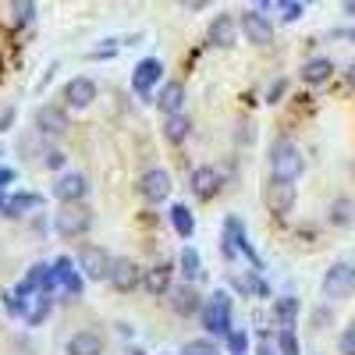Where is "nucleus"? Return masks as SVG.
<instances>
[{
  "mask_svg": "<svg viewBox=\"0 0 355 355\" xmlns=\"http://www.w3.org/2000/svg\"><path fill=\"white\" fill-rule=\"evenodd\" d=\"M345 11H348V15H355V0H345Z\"/></svg>",
  "mask_w": 355,
  "mask_h": 355,
  "instance_id": "41",
  "label": "nucleus"
},
{
  "mask_svg": "<svg viewBox=\"0 0 355 355\" xmlns=\"http://www.w3.org/2000/svg\"><path fill=\"white\" fill-rule=\"evenodd\" d=\"M234 36H239V25H234L231 15H217V18L210 21V43H214V46L227 50V46H234Z\"/></svg>",
  "mask_w": 355,
  "mask_h": 355,
  "instance_id": "17",
  "label": "nucleus"
},
{
  "mask_svg": "<svg viewBox=\"0 0 355 355\" xmlns=\"http://www.w3.org/2000/svg\"><path fill=\"white\" fill-rule=\"evenodd\" d=\"M178 263H182L185 281H199V277H202V259H199V252H196L192 245L182 249V259H178Z\"/></svg>",
  "mask_w": 355,
  "mask_h": 355,
  "instance_id": "25",
  "label": "nucleus"
},
{
  "mask_svg": "<svg viewBox=\"0 0 355 355\" xmlns=\"http://www.w3.org/2000/svg\"><path fill=\"white\" fill-rule=\"evenodd\" d=\"M36 128L43 135H64L68 132V114L57 107H40L36 110Z\"/></svg>",
  "mask_w": 355,
  "mask_h": 355,
  "instance_id": "16",
  "label": "nucleus"
},
{
  "mask_svg": "<svg viewBox=\"0 0 355 355\" xmlns=\"http://www.w3.org/2000/svg\"><path fill=\"white\" fill-rule=\"evenodd\" d=\"M189 132H192V121L185 117V110H182V114H167V121H164V135H167L171 142H185V139H189Z\"/></svg>",
  "mask_w": 355,
  "mask_h": 355,
  "instance_id": "23",
  "label": "nucleus"
},
{
  "mask_svg": "<svg viewBox=\"0 0 355 355\" xmlns=\"http://www.w3.org/2000/svg\"><path fill=\"white\" fill-rule=\"evenodd\" d=\"M43 164H46L50 171H61V167H64V153H61V150H46V160H43Z\"/></svg>",
  "mask_w": 355,
  "mask_h": 355,
  "instance_id": "33",
  "label": "nucleus"
},
{
  "mask_svg": "<svg viewBox=\"0 0 355 355\" xmlns=\"http://www.w3.org/2000/svg\"><path fill=\"white\" fill-rule=\"evenodd\" d=\"M157 107L164 114H182L185 110V85L182 82H167L160 93H157Z\"/></svg>",
  "mask_w": 355,
  "mask_h": 355,
  "instance_id": "18",
  "label": "nucleus"
},
{
  "mask_svg": "<svg viewBox=\"0 0 355 355\" xmlns=\"http://www.w3.org/2000/svg\"><path fill=\"white\" fill-rule=\"evenodd\" d=\"M252 4H256V8H266V4H270V0H252Z\"/></svg>",
  "mask_w": 355,
  "mask_h": 355,
  "instance_id": "42",
  "label": "nucleus"
},
{
  "mask_svg": "<svg viewBox=\"0 0 355 355\" xmlns=\"http://www.w3.org/2000/svg\"><path fill=\"white\" fill-rule=\"evenodd\" d=\"M355 291V263L348 259H338L327 274H323V299L331 302H341L348 299V295Z\"/></svg>",
  "mask_w": 355,
  "mask_h": 355,
  "instance_id": "3",
  "label": "nucleus"
},
{
  "mask_svg": "<svg viewBox=\"0 0 355 355\" xmlns=\"http://www.w3.org/2000/svg\"><path fill=\"white\" fill-rule=\"evenodd\" d=\"M46 316H50V299H46V291H43V295H36L33 313H25V323H28V327H40Z\"/></svg>",
  "mask_w": 355,
  "mask_h": 355,
  "instance_id": "27",
  "label": "nucleus"
},
{
  "mask_svg": "<svg viewBox=\"0 0 355 355\" xmlns=\"http://www.w3.org/2000/svg\"><path fill=\"white\" fill-rule=\"evenodd\" d=\"M338 348H341V355H355V327L341 334V345Z\"/></svg>",
  "mask_w": 355,
  "mask_h": 355,
  "instance_id": "34",
  "label": "nucleus"
},
{
  "mask_svg": "<svg viewBox=\"0 0 355 355\" xmlns=\"http://www.w3.org/2000/svg\"><path fill=\"white\" fill-rule=\"evenodd\" d=\"M89 227H93V214L78 202H64V210L53 217V231L61 234V239H82Z\"/></svg>",
  "mask_w": 355,
  "mask_h": 355,
  "instance_id": "5",
  "label": "nucleus"
},
{
  "mask_svg": "<svg viewBox=\"0 0 355 355\" xmlns=\"http://www.w3.org/2000/svg\"><path fill=\"white\" fill-rule=\"evenodd\" d=\"M85 192H89V185H85L82 174H61V178H57V185H53V196L61 202H82Z\"/></svg>",
  "mask_w": 355,
  "mask_h": 355,
  "instance_id": "12",
  "label": "nucleus"
},
{
  "mask_svg": "<svg viewBox=\"0 0 355 355\" xmlns=\"http://www.w3.org/2000/svg\"><path fill=\"white\" fill-rule=\"evenodd\" d=\"M302 82L306 85H323V82H327L331 75H334V61H331V57H313V61H306L302 64Z\"/></svg>",
  "mask_w": 355,
  "mask_h": 355,
  "instance_id": "19",
  "label": "nucleus"
},
{
  "mask_svg": "<svg viewBox=\"0 0 355 355\" xmlns=\"http://www.w3.org/2000/svg\"><path fill=\"white\" fill-rule=\"evenodd\" d=\"M139 192L150 202H164L171 196V174L167 171H146L142 182H139Z\"/></svg>",
  "mask_w": 355,
  "mask_h": 355,
  "instance_id": "10",
  "label": "nucleus"
},
{
  "mask_svg": "<svg viewBox=\"0 0 355 355\" xmlns=\"http://www.w3.org/2000/svg\"><path fill=\"white\" fill-rule=\"evenodd\" d=\"M224 341H227V352H231V355H245V352H249V334H245V331H231Z\"/></svg>",
  "mask_w": 355,
  "mask_h": 355,
  "instance_id": "30",
  "label": "nucleus"
},
{
  "mask_svg": "<svg viewBox=\"0 0 355 355\" xmlns=\"http://www.w3.org/2000/svg\"><path fill=\"white\" fill-rule=\"evenodd\" d=\"M277 352H281V355H302L299 338H295L291 327H281V334H277Z\"/></svg>",
  "mask_w": 355,
  "mask_h": 355,
  "instance_id": "28",
  "label": "nucleus"
},
{
  "mask_svg": "<svg viewBox=\"0 0 355 355\" xmlns=\"http://www.w3.org/2000/svg\"><path fill=\"white\" fill-rule=\"evenodd\" d=\"M302 11H306V8H302V0H299V4L291 0V4L284 8V18H288V21H295V18H302Z\"/></svg>",
  "mask_w": 355,
  "mask_h": 355,
  "instance_id": "35",
  "label": "nucleus"
},
{
  "mask_svg": "<svg viewBox=\"0 0 355 355\" xmlns=\"http://www.w3.org/2000/svg\"><path fill=\"white\" fill-rule=\"evenodd\" d=\"M160 78H164V64L157 61V57H146V61H139L135 71H132V89L139 96H150Z\"/></svg>",
  "mask_w": 355,
  "mask_h": 355,
  "instance_id": "7",
  "label": "nucleus"
},
{
  "mask_svg": "<svg viewBox=\"0 0 355 355\" xmlns=\"http://www.w3.org/2000/svg\"><path fill=\"white\" fill-rule=\"evenodd\" d=\"M263 202H266V210H270L274 217H288L295 210V185L288 182V178L270 174L266 178V189H263Z\"/></svg>",
  "mask_w": 355,
  "mask_h": 355,
  "instance_id": "4",
  "label": "nucleus"
},
{
  "mask_svg": "<svg viewBox=\"0 0 355 355\" xmlns=\"http://www.w3.org/2000/svg\"><path fill=\"white\" fill-rule=\"evenodd\" d=\"M242 33H245V40L256 43V46H270L274 25H270V18L259 15V11H245V15H242Z\"/></svg>",
  "mask_w": 355,
  "mask_h": 355,
  "instance_id": "8",
  "label": "nucleus"
},
{
  "mask_svg": "<svg viewBox=\"0 0 355 355\" xmlns=\"http://www.w3.org/2000/svg\"><path fill=\"white\" fill-rule=\"evenodd\" d=\"M11 182H15V171H11V167H0V189L11 185Z\"/></svg>",
  "mask_w": 355,
  "mask_h": 355,
  "instance_id": "36",
  "label": "nucleus"
},
{
  "mask_svg": "<svg viewBox=\"0 0 355 355\" xmlns=\"http://www.w3.org/2000/svg\"><path fill=\"white\" fill-rule=\"evenodd\" d=\"M274 320L281 323V327H291V323L299 320V299H291V295L277 299V302H274Z\"/></svg>",
  "mask_w": 355,
  "mask_h": 355,
  "instance_id": "24",
  "label": "nucleus"
},
{
  "mask_svg": "<svg viewBox=\"0 0 355 355\" xmlns=\"http://www.w3.org/2000/svg\"><path fill=\"white\" fill-rule=\"evenodd\" d=\"M4 206H8V199H4V196H0V210H4Z\"/></svg>",
  "mask_w": 355,
  "mask_h": 355,
  "instance_id": "43",
  "label": "nucleus"
},
{
  "mask_svg": "<svg viewBox=\"0 0 355 355\" xmlns=\"http://www.w3.org/2000/svg\"><path fill=\"white\" fill-rule=\"evenodd\" d=\"M171 224H174V231L182 234V239H192V234H196V217H192V210L185 202L171 206Z\"/></svg>",
  "mask_w": 355,
  "mask_h": 355,
  "instance_id": "22",
  "label": "nucleus"
},
{
  "mask_svg": "<svg viewBox=\"0 0 355 355\" xmlns=\"http://www.w3.org/2000/svg\"><path fill=\"white\" fill-rule=\"evenodd\" d=\"M182 355H217V348H214L210 341H189Z\"/></svg>",
  "mask_w": 355,
  "mask_h": 355,
  "instance_id": "31",
  "label": "nucleus"
},
{
  "mask_svg": "<svg viewBox=\"0 0 355 355\" xmlns=\"http://www.w3.org/2000/svg\"><path fill=\"white\" fill-rule=\"evenodd\" d=\"M53 274H57V288H64L68 295H82V277H78V270L71 266V259H57L53 263Z\"/></svg>",
  "mask_w": 355,
  "mask_h": 355,
  "instance_id": "20",
  "label": "nucleus"
},
{
  "mask_svg": "<svg viewBox=\"0 0 355 355\" xmlns=\"http://www.w3.org/2000/svg\"><path fill=\"white\" fill-rule=\"evenodd\" d=\"M33 18H36V0H15V21L28 25Z\"/></svg>",
  "mask_w": 355,
  "mask_h": 355,
  "instance_id": "29",
  "label": "nucleus"
},
{
  "mask_svg": "<svg viewBox=\"0 0 355 355\" xmlns=\"http://www.w3.org/2000/svg\"><path fill=\"white\" fill-rule=\"evenodd\" d=\"M331 220H334V224H348V220H352V202H345V199H341V202H334Z\"/></svg>",
  "mask_w": 355,
  "mask_h": 355,
  "instance_id": "32",
  "label": "nucleus"
},
{
  "mask_svg": "<svg viewBox=\"0 0 355 355\" xmlns=\"http://www.w3.org/2000/svg\"><path fill=\"white\" fill-rule=\"evenodd\" d=\"M64 100L71 103V107H89L96 100V82L93 78H71L68 85H64Z\"/></svg>",
  "mask_w": 355,
  "mask_h": 355,
  "instance_id": "15",
  "label": "nucleus"
},
{
  "mask_svg": "<svg viewBox=\"0 0 355 355\" xmlns=\"http://www.w3.org/2000/svg\"><path fill=\"white\" fill-rule=\"evenodd\" d=\"M306 171V160H302V150L295 142H288V139H277L274 146H270V174H277V178H288V182H295Z\"/></svg>",
  "mask_w": 355,
  "mask_h": 355,
  "instance_id": "1",
  "label": "nucleus"
},
{
  "mask_svg": "<svg viewBox=\"0 0 355 355\" xmlns=\"http://www.w3.org/2000/svg\"><path fill=\"white\" fill-rule=\"evenodd\" d=\"M11 117H15V114H11V110H4V114H0V132H4V128H8V125H11Z\"/></svg>",
  "mask_w": 355,
  "mask_h": 355,
  "instance_id": "40",
  "label": "nucleus"
},
{
  "mask_svg": "<svg viewBox=\"0 0 355 355\" xmlns=\"http://www.w3.org/2000/svg\"><path fill=\"white\" fill-rule=\"evenodd\" d=\"M142 284H146V291L150 295H167L171 291V266H150V270L142 274Z\"/></svg>",
  "mask_w": 355,
  "mask_h": 355,
  "instance_id": "21",
  "label": "nucleus"
},
{
  "mask_svg": "<svg viewBox=\"0 0 355 355\" xmlns=\"http://www.w3.org/2000/svg\"><path fill=\"white\" fill-rule=\"evenodd\" d=\"M284 93V82H274V89H270V93H266V100H270V103H277V96Z\"/></svg>",
  "mask_w": 355,
  "mask_h": 355,
  "instance_id": "37",
  "label": "nucleus"
},
{
  "mask_svg": "<svg viewBox=\"0 0 355 355\" xmlns=\"http://www.w3.org/2000/svg\"><path fill=\"white\" fill-rule=\"evenodd\" d=\"M256 355H281V352H277V348H270V341H263V345H259V352H256Z\"/></svg>",
  "mask_w": 355,
  "mask_h": 355,
  "instance_id": "39",
  "label": "nucleus"
},
{
  "mask_svg": "<svg viewBox=\"0 0 355 355\" xmlns=\"http://www.w3.org/2000/svg\"><path fill=\"white\" fill-rule=\"evenodd\" d=\"M192 192H196L199 199H214V196L220 192V171H214V167H196V171H192Z\"/></svg>",
  "mask_w": 355,
  "mask_h": 355,
  "instance_id": "13",
  "label": "nucleus"
},
{
  "mask_svg": "<svg viewBox=\"0 0 355 355\" xmlns=\"http://www.w3.org/2000/svg\"><path fill=\"white\" fill-rule=\"evenodd\" d=\"M43 199L40 196H28V192H18V196H11L8 199V206H4V214L8 217H18V214H25V210H36Z\"/></svg>",
  "mask_w": 355,
  "mask_h": 355,
  "instance_id": "26",
  "label": "nucleus"
},
{
  "mask_svg": "<svg viewBox=\"0 0 355 355\" xmlns=\"http://www.w3.org/2000/svg\"><path fill=\"white\" fill-rule=\"evenodd\" d=\"M182 4H185L189 11H202V8H206V0H182Z\"/></svg>",
  "mask_w": 355,
  "mask_h": 355,
  "instance_id": "38",
  "label": "nucleus"
},
{
  "mask_svg": "<svg viewBox=\"0 0 355 355\" xmlns=\"http://www.w3.org/2000/svg\"><path fill=\"white\" fill-rule=\"evenodd\" d=\"M142 274H146V270H139V266H135L132 259H114L110 284H114L117 291H135V288L142 284Z\"/></svg>",
  "mask_w": 355,
  "mask_h": 355,
  "instance_id": "11",
  "label": "nucleus"
},
{
  "mask_svg": "<svg viewBox=\"0 0 355 355\" xmlns=\"http://www.w3.org/2000/svg\"><path fill=\"white\" fill-rule=\"evenodd\" d=\"M167 295H171V309H174L178 316H196V313L202 309V299H199V291H196V284H192V281L171 288Z\"/></svg>",
  "mask_w": 355,
  "mask_h": 355,
  "instance_id": "9",
  "label": "nucleus"
},
{
  "mask_svg": "<svg viewBox=\"0 0 355 355\" xmlns=\"http://www.w3.org/2000/svg\"><path fill=\"white\" fill-rule=\"evenodd\" d=\"M348 36H352V43H355V28H352V33H348Z\"/></svg>",
  "mask_w": 355,
  "mask_h": 355,
  "instance_id": "44",
  "label": "nucleus"
},
{
  "mask_svg": "<svg viewBox=\"0 0 355 355\" xmlns=\"http://www.w3.org/2000/svg\"><path fill=\"white\" fill-rule=\"evenodd\" d=\"M202 327L214 338L231 334V295L227 291H214V299L202 306Z\"/></svg>",
  "mask_w": 355,
  "mask_h": 355,
  "instance_id": "2",
  "label": "nucleus"
},
{
  "mask_svg": "<svg viewBox=\"0 0 355 355\" xmlns=\"http://www.w3.org/2000/svg\"><path fill=\"white\" fill-rule=\"evenodd\" d=\"M78 270L89 277V281H110V270H114V256L100 245H85L78 252Z\"/></svg>",
  "mask_w": 355,
  "mask_h": 355,
  "instance_id": "6",
  "label": "nucleus"
},
{
  "mask_svg": "<svg viewBox=\"0 0 355 355\" xmlns=\"http://www.w3.org/2000/svg\"><path fill=\"white\" fill-rule=\"evenodd\" d=\"M64 352L68 355H103V338L96 331H78V334L68 338Z\"/></svg>",
  "mask_w": 355,
  "mask_h": 355,
  "instance_id": "14",
  "label": "nucleus"
}]
</instances>
